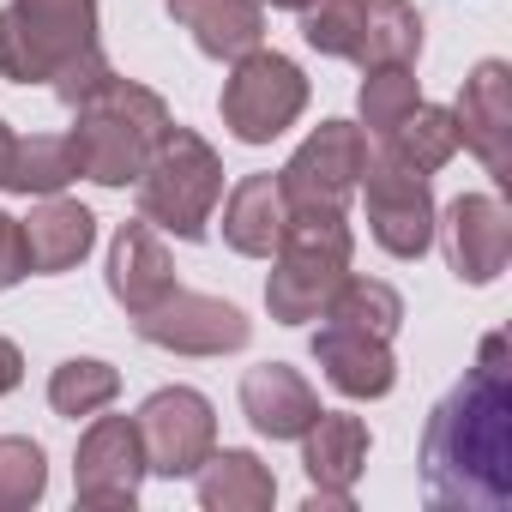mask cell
Wrapping results in <instances>:
<instances>
[{
    "instance_id": "1",
    "label": "cell",
    "mask_w": 512,
    "mask_h": 512,
    "mask_svg": "<svg viewBox=\"0 0 512 512\" xmlns=\"http://www.w3.org/2000/svg\"><path fill=\"white\" fill-rule=\"evenodd\" d=\"M422 494L428 506L506 512L512 506V356L488 332L476 368L434 404L422 428Z\"/></svg>"
},
{
    "instance_id": "2",
    "label": "cell",
    "mask_w": 512,
    "mask_h": 512,
    "mask_svg": "<svg viewBox=\"0 0 512 512\" xmlns=\"http://www.w3.org/2000/svg\"><path fill=\"white\" fill-rule=\"evenodd\" d=\"M73 157H79V175H91L97 187H127L139 181V169L151 163V151L163 145V133L175 127L169 121V103L151 91V85H133L121 73H109L103 91H91L79 109H73Z\"/></svg>"
},
{
    "instance_id": "3",
    "label": "cell",
    "mask_w": 512,
    "mask_h": 512,
    "mask_svg": "<svg viewBox=\"0 0 512 512\" xmlns=\"http://www.w3.org/2000/svg\"><path fill=\"white\" fill-rule=\"evenodd\" d=\"M356 235L344 211H290L278 247H272V278H266V308L278 326H308L326 314L332 290L350 278Z\"/></svg>"
},
{
    "instance_id": "4",
    "label": "cell",
    "mask_w": 512,
    "mask_h": 512,
    "mask_svg": "<svg viewBox=\"0 0 512 512\" xmlns=\"http://www.w3.org/2000/svg\"><path fill=\"white\" fill-rule=\"evenodd\" d=\"M133 187H139V217L151 229H169L181 241H205L211 211L223 199V157L193 127H169Z\"/></svg>"
},
{
    "instance_id": "5",
    "label": "cell",
    "mask_w": 512,
    "mask_h": 512,
    "mask_svg": "<svg viewBox=\"0 0 512 512\" xmlns=\"http://www.w3.org/2000/svg\"><path fill=\"white\" fill-rule=\"evenodd\" d=\"M97 43V0H7L0 7V79L49 85Z\"/></svg>"
},
{
    "instance_id": "6",
    "label": "cell",
    "mask_w": 512,
    "mask_h": 512,
    "mask_svg": "<svg viewBox=\"0 0 512 512\" xmlns=\"http://www.w3.org/2000/svg\"><path fill=\"white\" fill-rule=\"evenodd\" d=\"M223 127L241 145H272L284 127H296V115L308 109V79L290 55L278 49H247L235 61V73L223 79Z\"/></svg>"
},
{
    "instance_id": "7",
    "label": "cell",
    "mask_w": 512,
    "mask_h": 512,
    "mask_svg": "<svg viewBox=\"0 0 512 512\" xmlns=\"http://www.w3.org/2000/svg\"><path fill=\"white\" fill-rule=\"evenodd\" d=\"M362 163H368V133L356 121H320L278 169V187L290 211H344L362 181Z\"/></svg>"
},
{
    "instance_id": "8",
    "label": "cell",
    "mask_w": 512,
    "mask_h": 512,
    "mask_svg": "<svg viewBox=\"0 0 512 512\" xmlns=\"http://www.w3.org/2000/svg\"><path fill=\"white\" fill-rule=\"evenodd\" d=\"M362 199H368V229L374 241L392 253V260H422L434 247V193H428V175L404 169L398 157L386 151H368L362 163Z\"/></svg>"
},
{
    "instance_id": "9",
    "label": "cell",
    "mask_w": 512,
    "mask_h": 512,
    "mask_svg": "<svg viewBox=\"0 0 512 512\" xmlns=\"http://www.w3.org/2000/svg\"><path fill=\"white\" fill-rule=\"evenodd\" d=\"M133 332L157 350H175V356H229L253 338V320L223 296H199V290L175 284L157 308H145L133 320Z\"/></svg>"
},
{
    "instance_id": "10",
    "label": "cell",
    "mask_w": 512,
    "mask_h": 512,
    "mask_svg": "<svg viewBox=\"0 0 512 512\" xmlns=\"http://www.w3.org/2000/svg\"><path fill=\"white\" fill-rule=\"evenodd\" d=\"M133 422H139V440H145V470H157V476H193L217 446L211 398L193 392V386L151 392Z\"/></svg>"
},
{
    "instance_id": "11",
    "label": "cell",
    "mask_w": 512,
    "mask_h": 512,
    "mask_svg": "<svg viewBox=\"0 0 512 512\" xmlns=\"http://www.w3.org/2000/svg\"><path fill=\"white\" fill-rule=\"evenodd\" d=\"M139 482H145L139 422L133 416H97L79 434V452H73V494H79V506H97V512L133 506Z\"/></svg>"
},
{
    "instance_id": "12",
    "label": "cell",
    "mask_w": 512,
    "mask_h": 512,
    "mask_svg": "<svg viewBox=\"0 0 512 512\" xmlns=\"http://www.w3.org/2000/svg\"><path fill=\"white\" fill-rule=\"evenodd\" d=\"M434 229L446 235V266L458 272V284H494L512 260V217L500 193H458L446 217H434Z\"/></svg>"
},
{
    "instance_id": "13",
    "label": "cell",
    "mask_w": 512,
    "mask_h": 512,
    "mask_svg": "<svg viewBox=\"0 0 512 512\" xmlns=\"http://www.w3.org/2000/svg\"><path fill=\"white\" fill-rule=\"evenodd\" d=\"M458 139L482 157V169L494 181H512V67L506 61H476L464 91H458Z\"/></svg>"
},
{
    "instance_id": "14",
    "label": "cell",
    "mask_w": 512,
    "mask_h": 512,
    "mask_svg": "<svg viewBox=\"0 0 512 512\" xmlns=\"http://www.w3.org/2000/svg\"><path fill=\"white\" fill-rule=\"evenodd\" d=\"M241 416L266 440H302L320 416V392L290 362H260L241 374Z\"/></svg>"
},
{
    "instance_id": "15",
    "label": "cell",
    "mask_w": 512,
    "mask_h": 512,
    "mask_svg": "<svg viewBox=\"0 0 512 512\" xmlns=\"http://www.w3.org/2000/svg\"><path fill=\"white\" fill-rule=\"evenodd\" d=\"M314 362L344 398H386L398 386L392 338H374V332H356V326H338V320H326L314 332Z\"/></svg>"
},
{
    "instance_id": "16",
    "label": "cell",
    "mask_w": 512,
    "mask_h": 512,
    "mask_svg": "<svg viewBox=\"0 0 512 512\" xmlns=\"http://www.w3.org/2000/svg\"><path fill=\"white\" fill-rule=\"evenodd\" d=\"M169 290H175V260H169V247L157 241V229L145 217L139 223H121L115 241H109V296L139 320Z\"/></svg>"
},
{
    "instance_id": "17",
    "label": "cell",
    "mask_w": 512,
    "mask_h": 512,
    "mask_svg": "<svg viewBox=\"0 0 512 512\" xmlns=\"http://www.w3.org/2000/svg\"><path fill=\"white\" fill-rule=\"evenodd\" d=\"M19 229H25V266H31L37 278H61V272H73L85 253H91V241H97V217H91V205L61 199V193H49Z\"/></svg>"
},
{
    "instance_id": "18",
    "label": "cell",
    "mask_w": 512,
    "mask_h": 512,
    "mask_svg": "<svg viewBox=\"0 0 512 512\" xmlns=\"http://www.w3.org/2000/svg\"><path fill=\"white\" fill-rule=\"evenodd\" d=\"M368 422L350 410H320L314 428L302 434V470L320 494H350L362 464H368Z\"/></svg>"
},
{
    "instance_id": "19",
    "label": "cell",
    "mask_w": 512,
    "mask_h": 512,
    "mask_svg": "<svg viewBox=\"0 0 512 512\" xmlns=\"http://www.w3.org/2000/svg\"><path fill=\"white\" fill-rule=\"evenodd\" d=\"M163 7L181 31H193L199 55H211V61H241L266 37L260 0H163Z\"/></svg>"
},
{
    "instance_id": "20",
    "label": "cell",
    "mask_w": 512,
    "mask_h": 512,
    "mask_svg": "<svg viewBox=\"0 0 512 512\" xmlns=\"http://www.w3.org/2000/svg\"><path fill=\"white\" fill-rule=\"evenodd\" d=\"M284 223H290V199H284L278 175H241L235 193L223 199V241L241 260H272Z\"/></svg>"
},
{
    "instance_id": "21",
    "label": "cell",
    "mask_w": 512,
    "mask_h": 512,
    "mask_svg": "<svg viewBox=\"0 0 512 512\" xmlns=\"http://www.w3.org/2000/svg\"><path fill=\"white\" fill-rule=\"evenodd\" d=\"M199 476V506L205 512H266L278 500L272 464H260L247 446H211V458L193 470Z\"/></svg>"
},
{
    "instance_id": "22",
    "label": "cell",
    "mask_w": 512,
    "mask_h": 512,
    "mask_svg": "<svg viewBox=\"0 0 512 512\" xmlns=\"http://www.w3.org/2000/svg\"><path fill=\"white\" fill-rule=\"evenodd\" d=\"M416 55H422V13L410 0H368L350 61L368 73V67H416Z\"/></svg>"
},
{
    "instance_id": "23",
    "label": "cell",
    "mask_w": 512,
    "mask_h": 512,
    "mask_svg": "<svg viewBox=\"0 0 512 512\" xmlns=\"http://www.w3.org/2000/svg\"><path fill=\"white\" fill-rule=\"evenodd\" d=\"M458 115L452 109H434V103H416L386 139H380V151L386 157H398L404 169H416V175H434V169H446L452 157H458Z\"/></svg>"
},
{
    "instance_id": "24",
    "label": "cell",
    "mask_w": 512,
    "mask_h": 512,
    "mask_svg": "<svg viewBox=\"0 0 512 512\" xmlns=\"http://www.w3.org/2000/svg\"><path fill=\"white\" fill-rule=\"evenodd\" d=\"M79 175V157L67 145V133H31V139H13L7 151V169H0V187L31 199V193H61L67 181Z\"/></svg>"
},
{
    "instance_id": "25",
    "label": "cell",
    "mask_w": 512,
    "mask_h": 512,
    "mask_svg": "<svg viewBox=\"0 0 512 512\" xmlns=\"http://www.w3.org/2000/svg\"><path fill=\"white\" fill-rule=\"evenodd\" d=\"M121 398V374L103 362V356H67L55 374H49V404L55 416H97Z\"/></svg>"
},
{
    "instance_id": "26",
    "label": "cell",
    "mask_w": 512,
    "mask_h": 512,
    "mask_svg": "<svg viewBox=\"0 0 512 512\" xmlns=\"http://www.w3.org/2000/svg\"><path fill=\"white\" fill-rule=\"evenodd\" d=\"M326 320L338 326H356V332H374V338H392L404 326V296L380 278H344L326 302Z\"/></svg>"
},
{
    "instance_id": "27",
    "label": "cell",
    "mask_w": 512,
    "mask_h": 512,
    "mask_svg": "<svg viewBox=\"0 0 512 512\" xmlns=\"http://www.w3.org/2000/svg\"><path fill=\"white\" fill-rule=\"evenodd\" d=\"M422 103V85L410 67H368L362 73V91H356V109H362V127H374L380 139Z\"/></svg>"
},
{
    "instance_id": "28",
    "label": "cell",
    "mask_w": 512,
    "mask_h": 512,
    "mask_svg": "<svg viewBox=\"0 0 512 512\" xmlns=\"http://www.w3.org/2000/svg\"><path fill=\"white\" fill-rule=\"evenodd\" d=\"M49 488V458L25 434H0V512H25Z\"/></svg>"
},
{
    "instance_id": "29",
    "label": "cell",
    "mask_w": 512,
    "mask_h": 512,
    "mask_svg": "<svg viewBox=\"0 0 512 512\" xmlns=\"http://www.w3.org/2000/svg\"><path fill=\"white\" fill-rule=\"evenodd\" d=\"M362 7H368V0H308V7H302L308 49H320L332 61H350V49L362 37Z\"/></svg>"
},
{
    "instance_id": "30",
    "label": "cell",
    "mask_w": 512,
    "mask_h": 512,
    "mask_svg": "<svg viewBox=\"0 0 512 512\" xmlns=\"http://www.w3.org/2000/svg\"><path fill=\"white\" fill-rule=\"evenodd\" d=\"M109 73H115V67H109V55H103V49H91L85 61L61 67V73L49 79V91H55V97L67 103V109H79V103H85L91 91H103V85H109Z\"/></svg>"
},
{
    "instance_id": "31",
    "label": "cell",
    "mask_w": 512,
    "mask_h": 512,
    "mask_svg": "<svg viewBox=\"0 0 512 512\" xmlns=\"http://www.w3.org/2000/svg\"><path fill=\"white\" fill-rule=\"evenodd\" d=\"M25 272H31L25 266V229H19V217L0 211V290H13Z\"/></svg>"
},
{
    "instance_id": "32",
    "label": "cell",
    "mask_w": 512,
    "mask_h": 512,
    "mask_svg": "<svg viewBox=\"0 0 512 512\" xmlns=\"http://www.w3.org/2000/svg\"><path fill=\"white\" fill-rule=\"evenodd\" d=\"M19 380H25V356H19V344H13V338H0V398H7Z\"/></svg>"
},
{
    "instance_id": "33",
    "label": "cell",
    "mask_w": 512,
    "mask_h": 512,
    "mask_svg": "<svg viewBox=\"0 0 512 512\" xmlns=\"http://www.w3.org/2000/svg\"><path fill=\"white\" fill-rule=\"evenodd\" d=\"M13 139H19V133H13L7 121H0V169H7V151H13Z\"/></svg>"
},
{
    "instance_id": "34",
    "label": "cell",
    "mask_w": 512,
    "mask_h": 512,
    "mask_svg": "<svg viewBox=\"0 0 512 512\" xmlns=\"http://www.w3.org/2000/svg\"><path fill=\"white\" fill-rule=\"evenodd\" d=\"M266 7H284V13H302V7H308V0H266Z\"/></svg>"
}]
</instances>
